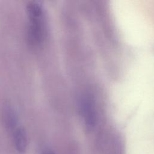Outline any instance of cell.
Returning a JSON list of instances; mask_svg holds the SVG:
<instances>
[{"instance_id": "7a4b0ae2", "label": "cell", "mask_w": 154, "mask_h": 154, "mask_svg": "<svg viewBox=\"0 0 154 154\" xmlns=\"http://www.w3.org/2000/svg\"><path fill=\"white\" fill-rule=\"evenodd\" d=\"M79 109L81 116L88 128H93L96 123V111L93 100L87 94H83L79 99Z\"/></svg>"}, {"instance_id": "3957f363", "label": "cell", "mask_w": 154, "mask_h": 154, "mask_svg": "<svg viewBox=\"0 0 154 154\" xmlns=\"http://www.w3.org/2000/svg\"><path fill=\"white\" fill-rule=\"evenodd\" d=\"M13 137L17 152L20 153H25L27 147V137L25 129L21 126L17 127L13 131Z\"/></svg>"}, {"instance_id": "5b68a950", "label": "cell", "mask_w": 154, "mask_h": 154, "mask_svg": "<svg viewBox=\"0 0 154 154\" xmlns=\"http://www.w3.org/2000/svg\"><path fill=\"white\" fill-rule=\"evenodd\" d=\"M43 154H55L54 152L50 151V150H48V151H46Z\"/></svg>"}, {"instance_id": "6da1fadb", "label": "cell", "mask_w": 154, "mask_h": 154, "mask_svg": "<svg viewBox=\"0 0 154 154\" xmlns=\"http://www.w3.org/2000/svg\"><path fill=\"white\" fill-rule=\"evenodd\" d=\"M29 16L27 29L28 42L32 45H38L42 42L46 35V24L42 5L37 1H30L26 5Z\"/></svg>"}, {"instance_id": "277c9868", "label": "cell", "mask_w": 154, "mask_h": 154, "mask_svg": "<svg viewBox=\"0 0 154 154\" xmlns=\"http://www.w3.org/2000/svg\"><path fill=\"white\" fill-rule=\"evenodd\" d=\"M4 116L7 128L14 131L17 128V117L15 111L10 106H7L4 109Z\"/></svg>"}]
</instances>
